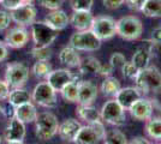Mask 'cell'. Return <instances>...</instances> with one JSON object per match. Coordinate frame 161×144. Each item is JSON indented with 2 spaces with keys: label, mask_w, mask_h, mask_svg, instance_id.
<instances>
[{
  "label": "cell",
  "mask_w": 161,
  "mask_h": 144,
  "mask_svg": "<svg viewBox=\"0 0 161 144\" xmlns=\"http://www.w3.org/2000/svg\"><path fill=\"white\" fill-rule=\"evenodd\" d=\"M135 87L142 94L147 95L149 93H156L161 85V71L155 66H147L138 71L135 77Z\"/></svg>",
  "instance_id": "obj_1"
},
{
  "label": "cell",
  "mask_w": 161,
  "mask_h": 144,
  "mask_svg": "<svg viewBox=\"0 0 161 144\" xmlns=\"http://www.w3.org/2000/svg\"><path fill=\"white\" fill-rule=\"evenodd\" d=\"M59 121L52 112H42L35 120V136L40 141H49L58 133Z\"/></svg>",
  "instance_id": "obj_2"
},
{
  "label": "cell",
  "mask_w": 161,
  "mask_h": 144,
  "mask_svg": "<svg viewBox=\"0 0 161 144\" xmlns=\"http://www.w3.org/2000/svg\"><path fill=\"white\" fill-rule=\"evenodd\" d=\"M143 33V24L136 16H125L117 21V35L126 41H136Z\"/></svg>",
  "instance_id": "obj_3"
},
{
  "label": "cell",
  "mask_w": 161,
  "mask_h": 144,
  "mask_svg": "<svg viewBox=\"0 0 161 144\" xmlns=\"http://www.w3.org/2000/svg\"><path fill=\"white\" fill-rule=\"evenodd\" d=\"M101 120L114 126H123L126 123L125 109L115 99L108 100L102 104L100 109Z\"/></svg>",
  "instance_id": "obj_4"
},
{
  "label": "cell",
  "mask_w": 161,
  "mask_h": 144,
  "mask_svg": "<svg viewBox=\"0 0 161 144\" xmlns=\"http://www.w3.org/2000/svg\"><path fill=\"white\" fill-rule=\"evenodd\" d=\"M106 135V127L102 120H97L94 123L87 124L82 126L75 138V143L78 144H95L103 139Z\"/></svg>",
  "instance_id": "obj_5"
},
{
  "label": "cell",
  "mask_w": 161,
  "mask_h": 144,
  "mask_svg": "<svg viewBox=\"0 0 161 144\" xmlns=\"http://www.w3.org/2000/svg\"><path fill=\"white\" fill-rule=\"evenodd\" d=\"M101 40L96 37V35L90 30H80L76 31L70 37V46L76 48L78 52H95L101 47Z\"/></svg>",
  "instance_id": "obj_6"
},
{
  "label": "cell",
  "mask_w": 161,
  "mask_h": 144,
  "mask_svg": "<svg viewBox=\"0 0 161 144\" xmlns=\"http://www.w3.org/2000/svg\"><path fill=\"white\" fill-rule=\"evenodd\" d=\"M31 27V39L37 47H49L58 37V31L51 28L46 22H34Z\"/></svg>",
  "instance_id": "obj_7"
},
{
  "label": "cell",
  "mask_w": 161,
  "mask_h": 144,
  "mask_svg": "<svg viewBox=\"0 0 161 144\" xmlns=\"http://www.w3.org/2000/svg\"><path fill=\"white\" fill-rule=\"evenodd\" d=\"M31 99L36 104L45 108L57 107V91L48 84L46 81L40 82L35 85L31 91Z\"/></svg>",
  "instance_id": "obj_8"
},
{
  "label": "cell",
  "mask_w": 161,
  "mask_h": 144,
  "mask_svg": "<svg viewBox=\"0 0 161 144\" xmlns=\"http://www.w3.org/2000/svg\"><path fill=\"white\" fill-rule=\"evenodd\" d=\"M29 78V69L23 62H10L5 69V81L10 88H23Z\"/></svg>",
  "instance_id": "obj_9"
},
{
  "label": "cell",
  "mask_w": 161,
  "mask_h": 144,
  "mask_svg": "<svg viewBox=\"0 0 161 144\" xmlns=\"http://www.w3.org/2000/svg\"><path fill=\"white\" fill-rule=\"evenodd\" d=\"M90 30L96 35L99 40L107 41L117 35V22L109 16L94 17Z\"/></svg>",
  "instance_id": "obj_10"
},
{
  "label": "cell",
  "mask_w": 161,
  "mask_h": 144,
  "mask_svg": "<svg viewBox=\"0 0 161 144\" xmlns=\"http://www.w3.org/2000/svg\"><path fill=\"white\" fill-rule=\"evenodd\" d=\"M82 73H75L72 71L67 69H58L52 70L47 76H46V82L53 88L57 93H59L61 88L67 84L71 81H76V82H80L82 81Z\"/></svg>",
  "instance_id": "obj_11"
},
{
  "label": "cell",
  "mask_w": 161,
  "mask_h": 144,
  "mask_svg": "<svg viewBox=\"0 0 161 144\" xmlns=\"http://www.w3.org/2000/svg\"><path fill=\"white\" fill-rule=\"evenodd\" d=\"M12 22H14L17 25L20 27H29L34 22L36 21L37 16V10L33 4H22L16 10L10 11Z\"/></svg>",
  "instance_id": "obj_12"
},
{
  "label": "cell",
  "mask_w": 161,
  "mask_h": 144,
  "mask_svg": "<svg viewBox=\"0 0 161 144\" xmlns=\"http://www.w3.org/2000/svg\"><path fill=\"white\" fill-rule=\"evenodd\" d=\"M25 135H27L25 124L16 117L11 118L4 133V139L10 144H19L24 142Z\"/></svg>",
  "instance_id": "obj_13"
},
{
  "label": "cell",
  "mask_w": 161,
  "mask_h": 144,
  "mask_svg": "<svg viewBox=\"0 0 161 144\" xmlns=\"http://www.w3.org/2000/svg\"><path fill=\"white\" fill-rule=\"evenodd\" d=\"M128 110L134 119L138 120V121H146L149 118L153 117L154 106H153L152 100H148V99H144L141 96L129 107Z\"/></svg>",
  "instance_id": "obj_14"
},
{
  "label": "cell",
  "mask_w": 161,
  "mask_h": 144,
  "mask_svg": "<svg viewBox=\"0 0 161 144\" xmlns=\"http://www.w3.org/2000/svg\"><path fill=\"white\" fill-rule=\"evenodd\" d=\"M30 39V34L28 31L25 27H17L10 29L5 35V43H6L8 48H12V49H19L23 48Z\"/></svg>",
  "instance_id": "obj_15"
},
{
  "label": "cell",
  "mask_w": 161,
  "mask_h": 144,
  "mask_svg": "<svg viewBox=\"0 0 161 144\" xmlns=\"http://www.w3.org/2000/svg\"><path fill=\"white\" fill-rule=\"evenodd\" d=\"M97 87L92 81H80L78 84V104H92L97 97Z\"/></svg>",
  "instance_id": "obj_16"
},
{
  "label": "cell",
  "mask_w": 161,
  "mask_h": 144,
  "mask_svg": "<svg viewBox=\"0 0 161 144\" xmlns=\"http://www.w3.org/2000/svg\"><path fill=\"white\" fill-rule=\"evenodd\" d=\"M80 127L82 125L77 119L69 118V119H65L61 124H59L57 135L60 137V139L65 142H74Z\"/></svg>",
  "instance_id": "obj_17"
},
{
  "label": "cell",
  "mask_w": 161,
  "mask_h": 144,
  "mask_svg": "<svg viewBox=\"0 0 161 144\" xmlns=\"http://www.w3.org/2000/svg\"><path fill=\"white\" fill-rule=\"evenodd\" d=\"M45 22L57 31H61L70 24V17L60 8L53 10L45 17Z\"/></svg>",
  "instance_id": "obj_18"
},
{
  "label": "cell",
  "mask_w": 161,
  "mask_h": 144,
  "mask_svg": "<svg viewBox=\"0 0 161 144\" xmlns=\"http://www.w3.org/2000/svg\"><path fill=\"white\" fill-rule=\"evenodd\" d=\"M141 96H142V93L136 87H126V88H120L119 91L114 95V97L123 106L124 109L128 110L129 107L137 99H140Z\"/></svg>",
  "instance_id": "obj_19"
},
{
  "label": "cell",
  "mask_w": 161,
  "mask_h": 144,
  "mask_svg": "<svg viewBox=\"0 0 161 144\" xmlns=\"http://www.w3.org/2000/svg\"><path fill=\"white\" fill-rule=\"evenodd\" d=\"M94 16L90 11H74L70 17V24L77 30H88L92 28Z\"/></svg>",
  "instance_id": "obj_20"
},
{
  "label": "cell",
  "mask_w": 161,
  "mask_h": 144,
  "mask_svg": "<svg viewBox=\"0 0 161 144\" xmlns=\"http://www.w3.org/2000/svg\"><path fill=\"white\" fill-rule=\"evenodd\" d=\"M37 115H39V113L33 102L20 104L18 107H16V110H14V117L19 119L20 121H23L24 124L35 123Z\"/></svg>",
  "instance_id": "obj_21"
},
{
  "label": "cell",
  "mask_w": 161,
  "mask_h": 144,
  "mask_svg": "<svg viewBox=\"0 0 161 144\" xmlns=\"http://www.w3.org/2000/svg\"><path fill=\"white\" fill-rule=\"evenodd\" d=\"M60 64L66 65L67 67H78L80 62V56L78 51L72 46H66L61 49L58 55Z\"/></svg>",
  "instance_id": "obj_22"
},
{
  "label": "cell",
  "mask_w": 161,
  "mask_h": 144,
  "mask_svg": "<svg viewBox=\"0 0 161 144\" xmlns=\"http://www.w3.org/2000/svg\"><path fill=\"white\" fill-rule=\"evenodd\" d=\"M76 114L80 120L86 121L87 124L101 120L100 110L92 104H80L76 109Z\"/></svg>",
  "instance_id": "obj_23"
},
{
  "label": "cell",
  "mask_w": 161,
  "mask_h": 144,
  "mask_svg": "<svg viewBox=\"0 0 161 144\" xmlns=\"http://www.w3.org/2000/svg\"><path fill=\"white\" fill-rule=\"evenodd\" d=\"M6 101L14 107H18L24 103L33 102V99H31V94L28 90L23 89V88H14L12 90H10V94L7 96Z\"/></svg>",
  "instance_id": "obj_24"
},
{
  "label": "cell",
  "mask_w": 161,
  "mask_h": 144,
  "mask_svg": "<svg viewBox=\"0 0 161 144\" xmlns=\"http://www.w3.org/2000/svg\"><path fill=\"white\" fill-rule=\"evenodd\" d=\"M144 131L150 139L161 141V117H152L146 120Z\"/></svg>",
  "instance_id": "obj_25"
},
{
  "label": "cell",
  "mask_w": 161,
  "mask_h": 144,
  "mask_svg": "<svg viewBox=\"0 0 161 144\" xmlns=\"http://www.w3.org/2000/svg\"><path fill=\"white\" fill-rule=\"evenodd\" d=\"M101 67V62L99 59H96L95 56H84L80 58V62L78 65V70L82 75L86 73H97Z\"/></svg>",
  "instance_id": "obj_26"
},
{
  "label": "cell",
  "mask_w": 161,
  "mask_h": 144,
  "mask_svg": "<svg viewBox=\"0 0 161 144\" xmlns=\"http://www.w3.org/2000/svg\"><path fill=\"white\" fill-rule=\"evenodd\" d=\"M78 84H80V82L71 81V82H69L67 84H65V85L61 88V90L59 91V93H60L61 97H63L66 102H70V103L77 102Z\"/></svg>",
  "instance_id": "obj_27"
},
{
  "label": "cell",
  "mask_w": 161,
  "mask_h": 144,
  "mask_svg": "<svg viewBox=\"0 0 161 144\" xmlns=\"http://www.w3.org/2000/svg\"><path fill=\"white\" fill-rule=\"evenodd\" d=\"M150 59H152V54L144 47H141L134 53L132 58H131V61L134 62V65L137 69L142 70L149 66Z\"/></svg>",
  "instance_id": "obj_28"
},
{
  "label": "cell",
  "mask_w": 161,
  "mask_h": 144,
  "mask_svg": "<svg viewBox=\"0 0 161 144\" xmlns=\"http://www.w3.org/2000/svg\"><path fill=\"white\" fill-rule=\"evenodd\" d=\"M120 88H121L120 82L115 77H112V76H107L103 79V82L101 83V87H100L102 94L106 96H114L119 91Z\"/></svg>",
  "instance_id": "obj_29"
},
{
  "label": "cell",
  "mask_w": 161,
  "mask_h": 144,
  "mask_svg": "<svg viewBox=\"0 0 161 144\" xmlns=\"http://www.w3.org/2000/svg\"><path fill=\"white\" fill-rule=\"evenodd\" d=\"M141 12L146 17L160 18L161 17V0H146Z\"/></svg>",
  "instance_id": "obj_30"
},
{
  "label": "cell",
  "mask_w": 161,
  "mask_h": 144,
  "mask_svg": "<svg viewBox=\"0 0 161 144\" xmlns=\"http://www.w3.org/2000/svg\"><path fill=\"white\" fill-rule=\"evenodd\" d=\"M103 143L106 144H126L128 137L120 130H106V135L103 137Z\"/></svg>",
  "instance_id": "obj_31"
},
{
  "label": "cell",
  "mask_w": 161,
  "mask_h": 144,
  "mask_svg": "<svg viewBox=\"0 0 161 144\" xmlns=\"http://www.w3.org/2000/svg\"><path fill=\"white\" fill-rule=\"evenodd\" d=\"M52 49L49 47H35L31 48L30 54L35 60H40V61H49L52 58Z\"/></svg>",
  "instance_id": "obj_32"
},
{
  "label": "cell",
  "mask_w": 161,
  "mask_h": 144,
  "mask_svg": "<svg viewBox=\"0 0 161 144\" xmlns=\"http://www.w3.org/2000/svg\"><path fill=\"white\" fill-rule=\"evenodd\" d=\"M31 71H33V73L35 77L42 78V77H46V76L52 71V65L49 64V61H40V60H36V62L34 64Z\"/></svg>",
  "instance_id": "obj_33"
},
{
  "label": "cell",
  "mask_w": 161,
  "mask_h": 144,
  "mask_svg": "<svg viewBox=\"0 0 161 144\" xmlns=\"http://www.w3.org/2000/svg\"><path fill=\"white\" fill-rule=\"evenodd\" d=\"M120 70L123 77L124 78H128V79H135V77L137 76L138 71H140V70L135 66L132 61H125L124 65L120 67Z\"/></svg>",
  "instance_id": "obj_34"
},
{
  "label": "cell",
  "mask_w": 161,
  "mask_h": 144,
  "mask_svg": "<svg viewBox=\"0 0 161 144\" xmlns=\"http://www.w3.org/2000/svg\"><path fill=\"white\" fill-rule=\"evenodd\" d=\"M94 0H71V7L74 11H90Z\"/></svg>",
  "instance_id": "obj_35"
},
{
  "label": "cell",
  "mask_w": 161,
  "mask_h": 144,
  "mask_svg": "<svg viewBox=\"0 0 161 144\" xmlns=\"http://www.w3.org/2000/svg\"><path fill=\"white\" fill-rule=\"evenodd\" d=\"M125 61H126L125 55L123 54V53H119V52L113 53V54L111 55V58H109V64L113 66L114 69H120Z\"/></svg>",
  "instance_id": "obj_36"
},
{
  "label": "cell",
  "mask_w": 161,
  "mask_h": 144,
  "mask_svg": "<svg viewBox=\"0 0 161 144\" xmlns=\"http://www.w3.org/2000/svg\"><path fill=\"white\" fill-rule=\"evenodd\" d=\"M64 1L65 0H39L41 6L47 8V10H51V11L60 8L64 4Z\"/></svg>",
  "instance_id": "obj_37"
},
{
  "label": "cell",
  "mask_w": 161,
  "mask_h": 144,
  "mask_svg": "<svg viewBox=\"0 0 161 144\" xmlns=\"http://www.w3.org/2000/svg\"><path fill=\"white\" fill-rule=\"evenodd\" d=\"M11 22H12L11 13L5 11V10H0V31L8 29Z\"/></svg>",
  "instance_id": "obj_38"
},
{
  "label": "cell",
  "mask_w": 161,
  "mask_h": 144,
  "mask_svg": "<svg viewBox=\"0 0 161 144\" xmlns=\"http://www.w3.org/2000/svg\"><path fill=\"white\" fill-rule=\"evenodd\" d=\"M22 4H24L23 0H0V5L4 7L5 10H8V11L16 10Z\"/></svg>",
  "instance_id": "obj_39"
},
{
  "label": "cell",
  "mask_w": 161,
  "mask_h": 144,
  "mask_svg": "<svg viewBox=\"0 0 161 144\" xmlns=\"http://www.w3.org/2000/svg\"><path fill=\"white\" fill-rule=\"evenodd\" d=\"M144 3H146V0H125L124 4H125L130 10L136 11V12H141Z\"/></svg>",
  "instance_id": "obj_40"
},
{
  "label": "cell",
  "mask_w": 161,
  "mask_h": 144,
  "mask_svg": "<svg viewBox=\"0 0 161 144\" xmlns=\"http://www.w3.org/2000/svg\"><path fill=\"white\" fill-rule=\"evenodd\" d=\"M10 94V85L7 84V82L4 79H0V100H6L7 96Z\"/></svg>",
  "instance_id": "obj_41"
},
{
  "label": "cell",
  "mask_w": 161,
  "mask_h": 144,
  "mask_svg": "<svg viewBox=\"0 0 161 144\" xmlns=\"http://www.w3.org/2000/svg\"><path fill=\"white\" fill-rule=\"evenodd\" d=\"M103 1V5L108 10H115V8H119V7L125 3V0H102Z\"/></svg>",
  "instance_id": "obj_42"
},
{
  "label": "cell",
  "mask_w": 161,
  "mask_h": 144,
  "mask_svg": "<svg viewBox=\"0 0 161 144\" xmlns=\"http://www.w3.org/2000/svg\"><path fill=\"white\" fill-rule=\"evenodd\" d=\"M14 110H16V107L12 106L11 103L7 102V104L5 106V107H4V106L1 107V110H0V112H1L5 117H7L8 119H11V118L14 117Z\"/></svg>",
  "instance_id": "obj_43"
},
{
  "label": "cell",
  "mask_w": 161,
  "mask_h": 144,
  "mask_svg": "<svg viewBox=\"0 0 161 144\" xmlns=\"http://www.w3.org/2000/svg\"><path fill=\"white\" fill-rule=\"evenodd\" d=\"M114 67L108 62V64H101V67L99 70V75L103 76V77H107V76H112V72H113Z\"/></svg>",
  "instance_id": "obj_44"
},
{
  "label": "cell",
  "mask_w": 161,
  "mask_h": 144,
  "mask_svg": "<svg viewBox=\"0 0 161 144\" xmlns=\"http://www.w3.org/2000/svg\"><path fill=\"white\" fill-rule=\"evenodd\" d=\"M8 54V46L5 43V41H0V64L6 60Z\"/></svg>",
  "instance_id": "obj_45"
},
{
  "label": "cell",
  "mask_w": 161,
  "mask_h": 144,
  "mask_svg": "<svg viewBox=\"0 0 161 144\" xmlns=\"http://www.w3.org/2000/svg\"><path fill=\"white\" fill-rule=\"evenodd\" d=\"M150 40L154 41L155 43H158V45H161V25L158 28H155L154 30L152 31Z\"/></svg>",
  "instance_id": "obj_46"
},
{
  "label": "cell",
  "mask_w": 161,
  "mask_h": 144,
  "mask_svg": "<svg viewBox=\"0 0 161 144\" xmlns=\"http://www.w3.org/2000/svg\"><path fill=\"white\" fill-rule=\"evenodd\" d=\"M129 143H131V144H137V143H140V144H149L150 142H149V141H148L146 137H140V136H138V137H134L132 139H131V141H130V142H129Z\"/></svg>",
  "instance_id": "obj_47"
},
{
  "label": "cell",
  "mask_w": 161,
  "mask_h": 144,
  "mask_svg": "<svg viewBox=\"0 0 161 144\" xmlns=\"http://www.w3.org/2000/svg\"><path fill=\"white\" fill-rule=\"evenodd\" d=\"M35 0H23V3H25V4H33Z\"/></svg>",
  "instance_id": "obj_48"
},
{
  "label": "cell",
  "mask_w": 161,
  "mask_h": 144,
  "mask_svg": "<svg viewBox=\"0 0 161 144\" xmlns=\"http://www.w3.org/2000/svg\"><path fill=\"white\" fill-rule=\"evenodd\" d=\"M156 94H161V85L158 88V90H156Z\"/></svg>",
  "instance_id": "obj_49"
},
{
  "label": "cell",
  "mask_w": 161,
  "mask_h": 144,
  "mask_svg": "<svg viewBox=\"0 0 161 144\" xmlns=\"http://www.w3.org/2000/svg\"><path fill=\"white\" fill-rule=\"evenodd\" d=\"M1 107H3V104H1V100H0V110H1Z\"/></svg>",
  "instance_id": "obj_50"
},
{
  "label": "cell",
  "mask_w": 161,
  "mask_h": 144,
  "mask_svg": "<svg viewBox=\"0 0 161 144\" xmlns=\"http://www.w3.org/2000/svg\"><path fill=\"white\" fill-rule=\"evenodd\" d=\"M1 142H3V137H1V136H0V143H1Z\"/></svg>",
  "instance_id": "obj_51"
}]
</instances>
